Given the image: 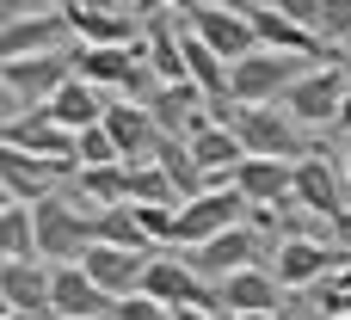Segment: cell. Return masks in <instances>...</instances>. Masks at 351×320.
<instances>
[{
    "label": "cell",
    "mask_w": 351,
    "mask_h": 320,
    "mask_svg": "<svg viewBox=\"0 0 351 320\" xmlns=\"http://www.w3.org/2000/svg\"><path fill=\"white\" fill-rule=\"evenodd\" d=\"M74 74H86L93 86L123 93V99H148L160 86L142 43H74Z\"/></svg>",
    "instance_id": "obj_1"
},
{
    "label": "cell",
    "mask_w": 351,
    "mask_h": 320,
    "mask_svg": "<svg viewBox=\"0 0 351 320\" xmlns=\"http://www.w3.org/2000/svg\"><path fill=\"white\" fill-rule=\"evenodd\" d=\"M74 74V49H43V56H6L0 86H6V117H25L31 105H49L56 86Z\"/></svg>",
    "instance_id": "obj_2"
},
{
    "label": "cell",
    "mask_w": 351,
    "mask_h": 320,
    "mask_svg": "<svg viewBox=\"0 0 351 320\" xmlns=\"http://www.w3.org/2000/svg\"><path fill=\"white\" fill-rule=\"evenodd\" d=\"M247 216H253V197L234 179H210L204 191H191L179 204V247H197V241H210V234H222Z\"/></svg>",
    "instance_id": "obj_3"
},
{
    "label": "cell",
    "mask_w": 351,
    "mask_h": 320,
    "mask_svg": "<svg viewBox=\"0 0 351 320\" xmlns=\"http://www.w3.org/2000/svg\"><path fill=\"white\" fill-rule=\"evenodd\" d=\"M142 290H154L173 315H222V296L216 284L191 265V259H154L148 253V271H142Z\"/></svg>",
    "instance_id": "obj_4"
},
{
    "label": "cell",
    "mask_w": 351,
    "mask_h": 320,
    "mask_svg": "<svg viewBox=\"0 0 351 320\" xmlns=\"http://www.w3.org/2000/svg\"><path fill=\"white\" fill-rule=\"evenodd\" d=\"M296 204L308 210V216H321V222H333V228H351V185H346V167L339 160H327L321 148H308L302 160H296Z\"/></svg>",
    "instance_id": "obj_5"
},
{
    "label": "cell",
    "mask_w": 351,
    "mask_h": 320,
    "mask_svg": "<svg viewBox=\"0 0 351 320\" xmlns=\"http://www.w3.org/2000/svg\"><path fill=\"white\" fill-rule=\"evenodd\" d=\"M302 62H315V56H296V49H271V43L247 49V56L234 62V99H247V105H259V99H284V93L296 86Z\"/></svg>",
    "instance_id": "obj_6"
},
{
    "label": "cell",
    "mask_w": 351,
    "mask_h": 320,
    "mask_svg": "<svg viewBox=\"0 0 351 320\" xmlns=\"http://www.w3.org/2000/svg\"><path fill=\"white\" fill-rule=\"evenodd\" d=\"M37 210V253L43 259H80L86 247H93V210L80 204L74 210V197H37L31 204Z\"/></svg>",
    "instance_id": "obj_7"
},
{
    "label": "cell",
    "mask_w": 351,
    "mask_h": 320,
    "mask_svg": "<svg viewBox=\"0 0 351 320\" xmlns=\"http://www.w3.org/2000/svg\"><path fill=\"white\" fill-rule=\"evenodd\" d=\"M265 265L278 271V284H284V290H302V284L333 278V271L346 265V253H339L327 234H284V241L271 247V259H265Z\"/></svg>",
    "instance_id": "obj_8"
},
{
    "label": "cell",
    "mask_w": 351,
    "mask_h": 320,
    "mask_svg": "<svg viewBox=\"0 0 351 320\" xmlns=\"http://www.w3.org/2000/svg\"><path fill=\"white\" fill-rule=\"evenodd\" d=\"M271 234H259L253 222H234V228H222V234H210V241H197V247H185L191 253V265L216 284V278H228V271H241V265H253V259H271Z\"/></svg>",
    "instance_id": "obj_9"
},
{
    "label": "cell",
    "mask_w": 351,
    "mask_h": 320,
    "mask_svg": "<svg viewBox=\"0 0 351 320\" xmlns=\"http://www.w3.org/2000/svg\"><path fill=\"white\" fill-rule=\"evenodd\" d=\"M56 278H49V296H56V320H99L117 308V296L80 265V259H56L49 265Z\"/></svg>",
    "instance_id": "obj_10"
},
{
    "label": "cell",
    "mask_w": 351,
    "mask_h": 320,
    "mask_svg": "<svg viewBox=\"0 0 351 320\" xmlns=\"http://www.w3.org/2000/svg\"><path fill=\"white\" fill-rule=\"evenodd\" d=\"M346 86H351V74L346 68H302L296 74V86L284 93V105L308 123V130H327V123H339V111H346Z\"/></svg>",
    "instance_id": "obj_11"
},
{
    "label": "cell",
    "mask_w": 351,
    "mask_h": 320,
    "mask_svg": "<svg viewBox=\"0 0 351 320\" xmlns=\"http://www.w3.org/2000/svg\"><path fill=\"white\" fill-rule=\"evenodd\" d=\"M216 296H222V315H284V284L265 259L216 278Z\"/></svg>",
    "instance_id": "obj_12"
},
{
    "label": "cell",
    "mask_w": 351,
    "mask_h": 320,
    "mask_svg": "<svg viewBox=\"0 0 351 320\" xmlns=\"http://www.w3.org/2000/svg\"><path fill=\"white\" fill-rule=\"evenodd\" d=\"M185 25H191L210 49H222L228 62H241L247 49H259V31H253V19H247L241 0H210V6H197V12H185Z\"/></svg>",
    "instance_id": "obj_13"
},
{
    "label": "cell",
    "mask_w": 351,
    "mask_h": 320,
    "mask_svg": "<svg viewBox=\"0 0 351 320\" xmlns=\"http://www.w3.org/2000/svg\"><path fill=\"white\" fill-rule=\"evenodd\" d=\"M74 43V25H68V6L56 12H12L6 31H0V56H43V49H68Z\"/></svg>",
    "instance_id": "obj_14"
},
{
    "label": "cell",
    "mask_w": 351,
    "mask_h": 320,
    "mask_svg": "<svg viewBox=\"0 0 351 320\" xmlns=\"http://www.w3.org/2000/svg\"><path fill=\"white\" fill-rule=\"evenodd\" d=\"M105 130H111V142H117V154L123 160H154V142H160V117H154V105L148 99H111L105 105Z\"/></svg>",
    "instance_id": "obj_15"
},
{
    "label": "cell",
    "mask_w": 351,
    "mask_h": 320,
    "mask_svg": "<svg viewBox=\"0 0 351 320\" xmlns=\"http://www.w3.org/2000/svg\"><path fill=\"white\" fill-rule=\"evenodd\" d=\"M247 6V19H253V31H259V43H271V49H296V56H333V43L315 31V25H302V19H290L278 0H241Z\"/></svg>",
    "instance_id": "obj_16"
},
{
    "label": "cell",
    "mask_w": 351,
    "mask_h": 320,
    "mask_svg": "<svg viewBox=\"0 0 351 320\" xmlns=\"http://www.w3.org/2000/svg\"><path fill=\"white\" fill-rule=\"evenodd\" d=\"M49 278L37 259H6L0 265V315L19 320V315H56V296H49Z\"/></svg>",
    "instance_id": "obj_17"
},
{
    "label": "cell",
    "mask_w": 351,
    "mask_h": 320,
    "mask_svg": "<svg viewBox=\"0 0 351 320\" xmlns=\"http://www.w3.org/2000/svg\"><path fill=\"white\" fill-rule=\"evenodd\" d=\"M228 179H234L253 204H284V197H296V160H284V154H247Z\"/></svg>",
    "instance_id": "obj_18"
},
{
    "label": "cell",
    "mask_w": 351,
    "mask_h": 320,
    "mask_svg": "<svg viewBox=\"0 0 351 320\" xmlns=\"http://www.w3.org/2000/svg\"><path fill=\"white\" fill-rule=\"evenodd\" d=\"M80 265L111 290V296H130V290H142V271H148V253H136V247H117V241H93L86 253H80Z\"/></svg>",
    "instance_id": "obj_19"
},
{
    "label": "cell",
    "mask_w": 351,
    "mask_h": 320,
    "mask_svg": "<svg viewBox=\"0 0 351 320\" xmlns=\"http://www.w3.org/2000/svg\"><path fill=\"white\" fill-rule=\"evenodd\" d=\"M130 0H111V6H68V25H74V43H136V12H123Z\"/></svg>",
    "instance_id": "obj_20"
},
{
    "label": "cell",
    "mask_w": 351,
    "mask_h": 320,
    "mask_svg": "<svg viewBox=\"0 0 351 320\" xmlns=\"http://www.w3.org/2000/svg\"><path fill=\"white\" fill-rule=\"evenodd\" d=\"M105 105H111V99H105V86H93L86 74H68V80L56 86V99H49V111H56L68 130H86V123H99V117H105Z\"/></svg>",
    "instance_id": "obj_21"
},
{
    "label": "cell",
    "mask_w": 351,
    "mask_h": 320,
    "mask_svg": "<svg viewBox=\"0 0 351 320\" xmlns=\"http://www.w3.org/2000/svg\"><path fill=\"white\" fill-rule=\"evenodd\" d=\"M0 259H43L37 253V210L25 197L0 204Z\"/></svg>",
    "instance_id": "obj_22"
},
{
    "label": "cell",
    "mask_w": 351,
    "mask_h": 320,
    "mask_svg": "<svg viewBox=\"0 0 351 320\" xmlns=\"http://www.w3.org/2000/svg\"><path fill=\"white\" fill-rule=\"evenodd\" d=\"M74 160H80V167H111V160H123L117 142H111V130H105V117L86 123V130H74Z\"/></svg>",
    "instance_id": "obj_23"
},
{
    "label": "cell",
    "mask_w": 351,
    "mask_h": 320,
    "mask_svg": "<svg viewBox=\"0 0 351 320\" xmlns=\"http://www.w3.org/2000/svg\"><path fill=\"white\" fill-rule=\"evenodd\" d=\"M173 308L154 296V290H130V296H117V308H111V320H167Z\"/></svg>",
    "instance_id": "obj_24"
},
{
    "label": "cell",
    "mask_w": 351,
    "mask_h": 320,
    "mask_svg": "<svg viewBox=\"0 0 351 320\" xmlns=\"http://www.w3.org/2000/svg\"><path fill=\"white\" fill-rule=\"evenodd\" d=\"M321 37L333 49H351V0H327L321 6Z\"/></svg>",
    "instance_id": "obj_25"
},
{
    "label": "cell",
    "mask_w": 351,
    "mask_h": 320,
    "mask_svg": "<svg viewBox=\"0 0 351 320\" xmlns=\"http://www.w3.org/2000/svg\"><path fill=\"white\" fill-rule=\"evenodd\" d=\"M278 6H284L290 19H302V25H315V31H321V6H327V0H278Z\"/></svg>",
    "instance_id": "obj_26"
},
{
    "label": "cell",
    "mask_w": 351,
    "mask_h": 320,
    "mask_svg": "<svg viewBox=\"0 0 351 320\" xmlns=\"http://www.w3.org/2000/svg\"><path fill=\"white\" fill-rule=\"evenodd\" d=\"M160 6H173V12H197V6H210V0H160Z\"/></svg>",
    "instance_id": "obj_27"
},
{
    "label": "cell",
    "mask_w": 351,
    "mask_h": 320,
    "mask_svg": "<svg viewBox=\"0 0 351 320\" xmlns=\"http://www.w3.org/2000/svg\"><path fill=\"white\" fill-rule=\"evenodd\" d=\"M333 284H339V290H351V259L339 265V271H333Z\"/></svg>",
    "instance_id": "obj_28"
},
{
    "label": "cell",
    "mask_w": 351,
    "mask_h": 320,
    "mask_svg": "<svg viewBox=\"0 0 351 320\" xmlns=\"http://www.w3.org/2000/svg\"><path fill=\"white\" fill-rule=\"evenodd\" d=\"M339 130L351 136V86H346V111H339Z\"/></svg>",
    "instance_id": "obj_29"
},
{
    "label": "cell",
    "mask_w": 351,
    "mask_h": 320,
    "mask_svg": "<svg viewBox=\"0 0 351 320\" xmlns=\"http://www.w3.org/2000/svg\"><path fill=\"white\" fill-rule=\"evenodd\" d=\"M12 12H31V0H6V19H12Z\"/></svg>",
    "instance_id": "obj_30"
},
{
    "label": "cell",
    "mask_w": 351,
    "mask_h": 320,
    "mask_svg": "<svg viewBox=\"0 0 351 320\" xmlns=\"http://www.w3.org/2000/svg\"><path fill=\"white\" fill-rule=\"evenodd\" d=\"M339 167H346V185H351V142H346V154H339Z\"/></svg>",
    "instance_id": "obj_31"
},
{
    "label": "cell",
    "mask_w": 351,
    "mask_h": 320,
    "mask_svg": "<svg viewBox=\"0 0 351 320\" xmlns=\"http://www.w3.org/2000/svg\"><path fill=\"white\" fill-rule=\"evenodd\" d=\"M130 6H142V12H148V0H130Z\"/></svg>",
    "instance_id": "obj_32"
}]
</instances>
